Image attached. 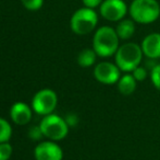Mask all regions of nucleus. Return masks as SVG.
Listing matches in <instances>:
<instances>
[{
	"instance_id": "f257e3e1",
	"label": "nucleus",
	"mask_w": 160,
	"mask_h": 160,
	"mask_svg": "<svg viewBox=\"0 0 160 160\" xmlns=\"http://www.w3.org/2000/svg\"><path fill=\"white\" fill-rule=\"evenodd\" d=\"M120 39L116 32V29L111 26L103 25L95 31L93 37V48L99 57H111L116 55Z\"/></svg>"
},
{
	"instance_id": "f03ea898",
	"label": "nucleus",
	"mask_w": 160,
	"mask_h": 160,
	"mask_svg": "<svg viewBox=\"0 0 160 160\" xmlns=\"http://www.w3.org/2000/svg\"><path fill=\"white\" fill-rule=\"evenodd\" d=\"M128 14L135 23H154L160 17V4L157 0H133L128 6Z\"/></svg>"
},
{
	"instance_id": "7ed1b4c3",
	"label": "nucleus",
	"mask_w": 160,
	"mask_h": 160,
	"mask_svg": "<svg viewBox=\"0 0 160 160\" xmlns=\"http://www.w3.org/2000/svg\"><path fill=\"white\" fill-rule=\"evenodd\" d=\"M143 56L144 53L142 51L141 45L132 42L124 43L119 46L114 55L116 65L120 68L121 71L132 73L136 67L141 65Z\"/></svg>"
},
{
	"instance_id": "20e7f679",
	"label": "nucleus",
	"mask_w": 160,
	"mask_h": 160,
	"mask_svg": "<svg viewBox=\"0 0 160 160\" xmlns=\"http://www.w3.org/2000/svg\"><path fill=\"white\" fill-rule=\"evenodd\" d=\"M98 24V14L95 9L80 8L72 14L70 26L72 32L78 35H86L92 33Z\"/></svg>"
},
{
	"instance_id": "39448f33",
	"label": "nucleus",
	"mask_w": 160,
	"mask_h": 160,
	"mask_svg": "<svg viewBox=\"0 0 160 160\" xmlns=\"http://www.w3.org/2000/svg\"><path fill=\"white\" fill-rule=\"evenodd\" d=\"M39 127L45 137L52 141H57L67 137L70 126L68 125L65 119L51 113L46 116H42Z\"/></svg>"
},
{
	"instance_id": "423d86ee",
	"label": "nucleus",
	"mask_w": 160,
	"mask_h": 160,
	"mask_svg": "<svg viewBox=\"0 0 160 160\" xmlns=\"http://www.w3.org/2000/svg\"><path fill=\"white\" fill-rule=\"evenodd\" d=\"M58 104V97L53 90L42 89L35 93L32 99V109L42 116L51 114Z\"/></svg>"
},
{
	"instance_id": "0eeeda50",
	"label": "nucleus",
	"mask_w": 160,
	"mask_h": 160,
	"mask_svg": "<svg viewBox=\"0 0 160 160\" xmlns=\"http://www.w3.org/2000/svg\"><path fill=\"white\" fill-rule=\"evenodd\" d=\"M99 13L107 21L119 22L128 13V7L124 0H103Z\"/></svg>"
},
{
	"instance_id": "6e6552de",
	"label": "nucleus",
	"mask_w": 160,
	"mask_h": 160,
	"mask_svg": "<svg viewBox=\"0 0 160 160\" xmlns=\"http://www.w3.org/2000/svg\"><path fill=\"white\" fill-rule=\"evenodd\" d=\"M94 77L102 85L111 86L118 83L121 77V70L116 64L109 62H101L94 68Z\"/></svg>"
},
{
	"instance_id": "1a4fd4ad",
	"label": "nucleus",
	"mask_w": 160,
	"mask_h": 160,
	"mask_svg": "<svg viewBox=\"0 0 160 160\" xmlns=\"http://www.w3.org/2000/svg\"><path fill=\"white\" fill-rule=\"evenodd\" d=\"M34 157L36 160H62V148L55 141H42L34 149Z\"/></svg>"
},
{
	"instance_id": "9d476101",
	"label": "nucleus",
	"mask_w": 160,
	"mask_h": 160,
	"mask_svg": "<svg viewBox=\"0 0 160 160\" xmlns=\"http://www.w3.org/2000/svg\"><path fill=\"white\" fill-rule=\"evenodd\" d=\"M142 51L144 56L150 59L160 58V33H150L142 41Z\"/></svg>"
},
{
	"instance_id": "9b49d317",
	"label": "nucleus",
	"mask_w": 160,
	"mask_h": 160,
	"mask_svg": "<svg viewBox=\"0 0 160 160\" xmlns=\"http://www.w3.org/2000/svg\"><path fill=\"white\" fill-rule=\"evenodd\" d=\"M32 108L24 102H15L10 109V118L19 126L26 125L32 120Z\"/></svg>"
},
{
	"instance_id": "f8f14e48",
	"label": "nucleus",
	"mask_w": 160,
	"mask_h": 160,
	"mask_svg": "<svg viewBox=\"0 0 160 160\" xmlns=\"http://www.w3.org/2000/svg\"><path fill=\"white\" fill-rule=\"evenodd\" d=\"M116 32L120 40H130L135 33V22L132 19H125L124 18L118 22L116 26Z\"/></svg>"
},
{
	"instance_id": "ddd939ff",
	"label": "nucleus",
	"mask_w": 160,
	"mask_h": 160,
	"mask_svg": "<svg viewBox=\"0 0 160 160\" xmlns=\"http://www.w3.org/2000/svg\"><path fill=\"white\" fill-rule=\"evenodd\" d=\"M117 85H118V90L121 94L131 96L132 93H134L135 89H136L137 81L135 80L132 74H127L124 76H121Z\"/></svg>"
},
{
	"instance_id": "4468645a",
	"label": "nucleus",
	"mask_w": 160,
	"mask_h": 160,
	"mask_svg": "<svg viewBox=\"0 0 160 160\" xmlns=\"http://www.w3.org/2000/svg\"><path fill=\"white\" fill-rule=\"evenodd\" d=\"M97 54L94 48H85L81 51L78 55V64L83 68H88L95 65L97 59Z\"/></svg>"
},
{
	"instance_id": "2eb2a0df",
	"label": "nucleus",
	"mask_w": 160,
	"mask_h": 160,
	"mask_svg": "<svg viewBox=\"0 0 160 160\" xmlns=\"http://www.w3.org/2000/svg\"><path fill=\"white\" fill-rule=\"evenodd\" d=\"M12 135V127L10 123L3 118H0V143L9 141Z\"/></svg>"
},
{
	"instance_id": "dca6fc26",
	"label": "nucleus",
	"mask_w": 160,
	"mask_h": 160,
	"mask_svg": "<svg viewBox=\"0 0 160 160\" xmlns=\"http://www.w3.org/2000/svg\"><path fill=\"white\" fill-rule=\"evenodd\" d=\"M13 148L8 141L0 143V160H9L12 156Z\"/></svg>"
},
{
	"instance_id": "f3484780",
	"label": "nucleus",
	"mask_w": 160,
	"mask_h": 160,
	"mask_svg": "<svg viewBox=\"0 0 160 160\" xmlns=\"http://www.w3.org/2000/svg\"><path fill=\"white\" fill-rule=\"evenodd\" d=\"M21 3L30 11H37L44 4V0H21Z\"/></svg>"
},
{
	"instance_id": "a211bd4d",
	"label": "nucleus",
	"mask_w": 160,
	"mask_h": 160,
	"mask_svg": "<svg viewBox=\"0 0 160 160\" xmlns=\"http://www.w3.org/2000/svg\"><path fill=\"white\" fill-rule=\"evenodd\" d=\"M150 79L154 87L160 91V64H156L150 71Z\"/></svg>"
},
{
	"instance_id": "6ab92c4d",
	"label": "nucleus",
	"mask_w": 160,
	"mask_h": 160,
	"mask_svg": "<svg viewBox=\"0 0 160 160\" xmlns=\"http://www.w3.org/2000/svg\"><path fill=\"white\" fill-rule=\"evenodd\" d=\"M132 75H133V77L135 78V80L138 82V81L145 80L146 77H147V75H148V73H147V70H146L145 67H143V66L139 65L138 67H136V68L132 71Z\"/></svg>"
},
{
	"instance_id": "aec40b11",
	"label": "nucleus",
	"mask_w": 160,
	"mask_h": 160,
	"mask_svg": "<svg viewBox=\"0 0 160 160\" xmlns=\"http://www.w3.org/2000/svg\"><path fill=\"white\" fill-rule=\"evenodd\" d=\"M42 136H44V135H42V132L40 130L39 125L33 126V127H31L28 130V137L31 139H33V141H39L42 138Z\"/></svg>"
},
{
	"instance_id": "412c9836",
	"label": "nucleus",
	"mask_w": 160,
	"mask_h": 160,
	"mask_svg": "<svg viewBox=\"0 0 160 160\" xmlns=\"http://www.w3.org/2000/svg\"><path fill=\"white\" fill-rule=\"evenodd\" d=\"M103 0H82L83 4L86 8H91V9H96L99 8L100 4L102 3Z\"/></svg>"
},
{
	"instance_id": "4be33fe9",
	"label": "nucleus",
	"mask_w": 160,
	"mask_h": 160,
	"mask_svg": "<svg viewBox=\"0 0 160 160\" xmlns=\"http://www.w3.org/2000/svg\"><path fill=\"white\" fill-rule=\"evenodd\" d=\"M65 121H67L69 126H74L78 123V116L74 115V114H69V115L67 116V119H65Z\"/></svg>"
}]
</instances>
